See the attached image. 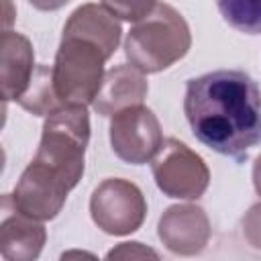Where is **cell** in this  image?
I'll use <instances>...</instances> for the list:
<instances>
[{"label":"cell","instance_id":"5b68a950","mask_svg":"<svg viewBox=\"0 0 261 261\" xmlns=\"http://www.w3.org/2000/svg\"><path fill=\"white\" fill-rule=\"evenodd\" d=\"M157 188L169 198L196 200L210 181V171L204 159L177 139L163 141L151 163Z\"/></svg>","mask_w":261,"mask_h":261},{"label":"cell","instance_id":"ba28073f","mask_svg":"<svg viewBox=\"0 0 261 261\" xmlns=\"http://www.w3.org/2000/svg\"><path fill=\"white\" fill-rule=\"evenodd\" d=\"M69 188L65 181L39 163L31 161L22 171L10 200L20 212L37 220H51L61 212Z\"/></svg>","mask_w":261,"mask_h":261},{"label":"cell","instance_id":"30bf717a","mask_svg":"<svg viewBox=\"0 0 261 261\" xmlns=\"http://www.w3.org/2000/svg\"><path fill=\"white\" fill-rule=\"evenodd\" d=\"M2 210H4V218L0 224V253L4 259L8 261H33L39 257L47 232L45 226L20 212L14 204L12 210H8V202L2 200Z\"/></svg>","mask_w":261,"mask_h":261},{"label":"cell","instance_id":"5bb4252c","mask_svg":"<svg viewBox=\"0 0 261 261\" xmlns=\"http://www.w3.org/2000/svg\"><path fill=\"white\" fill-rule=\"evenodd\" d=\"M24 110L33 112V114H51L53 110L61 108L63 104L59 102L55 88H53V75H51V67H37L33 73V80L27 88V92L16 100Z\"/></svg>","mask_w":261,"mask_h":261},{"label":"cell","instance_id":"2e32d148","mask_svg":"<svg viewBox=\"0 0 261 261\" xmlns=\"http://www.w3.org/2000/svg\"><path fill=\"white\" fill-rule=\"evenodd\" d=\"M102 4L118 18L122 20H141L143 16H147L157 0H102Z\"/></svg>","mask_w":261,"mask_h":261},{"label":"cell","instance_id":"6da1fadb","mask_svg":"<svg viewBox=\"0 0 261 261\" xmlns=\"http://www.w3.org/2000/svg\"><path fill=\"white\" fill-rule=\"evenodd\" d=\"M184 112L208 149L241 159L261 143V90L239 69H216L188 80Z\"/></svg>","mask_w":261,"mask_h":261},{"label":"cell","instance_id":"ffe728a7","mask_svg":"<svg viewBox=\"0 0 261 261\" xmlns=\"http://www.w3.org/2000/svg\"><path fill=\"white\" fill-rule=\"evenodd\" d=\"M253 184H255L257 194L261 196V155L255 159V165H253Z\"/></svg>","mask_w":261,"mask_h":261},{"label":"cell","instance_id":"8fae6325","mask_svg":"<svg viewBox=\"0 0 261 261\" xmlns=\"http://www.w3.org/2000/svg\"><path fill=\"white\" fill-rule=\"evenodd\" d=\"M35 73V53L31 41L16 33L4 31L0 39V82H2V98L18 100Z\"/></svg>","mask_w":261,"mask_h":261},{"label":"cell","instance_id":"4fadbf2b","mask_svg":"<svg viewBox=\"0 0 261 261\" xmlns=\"http://www.w3.org/2000/svg\"><path fill=\"white\" fill-rule=\"evenodd\" d=\"M106 6L84 4L71 12L63 27V37L86 39L100 47L106 59H110L120 43V22Z\"/></svg>","mask_w":261,"mask_h":261},{"label":"cell","instance_id":"3957f363","mask_svg":"<svg viewBox=\"0 0 261 261\" xmlns=\"http://www.w3.org/2000/svg\"><path fill=\"white\" fill-rule=\"evenodd\" d=\"M88 141L90 116L86 106L65 104L47 114L41 143L33 161L55 173L69 186V190H73L84 175V155Z\"/></svg>","mask_w":261,"mask_h":261},{"label":"cell","instance_id":"9a60e30c","mask_svg":"<svg viewBox=\"0 0 261 261\" xmlns=\"http://www.w3.org/2000/svg\"><path fill=\"white\" fill-rule=\"evenodd\" d=\"M222 18L245 35L261 33V0H216Z\"/></svg>","mask_w":261,"mask_h":261},{"label":"cell","instance_id":"277c9868","mask_svg":"<svg viewBox=\"0 0 261 261\" xmlns=\"http://www.w3.org/2000/svg\"><path fill=\"white\" fill-rule=\"evenodd\" d=\"M104 53L98 45L77 39L61 37V45L51 67L53 88L59 102L65 104H92L104 80Z\"/></svg>","mask_w":261,"mask_h":261},{"label":"cell","instance_id":"7c38bea8","mask_svg":"<svg viewBox=\"0 0 261 261\" xmlns=\"http://www.w3.org/2000/svg\"><path fill=\"white\" fill-rule=\"evenodd\" d=\"M149 84L141 69L133 65H116L104 73L102 86L94 98V110L102 116H112L128 106L141 104L147 98Z\"/></svg>","mask_w":261,"mask_h":261},{"label":"cell","instance_id":"7a4b0ae2","mask_svg":"<svg viewBox=\"0 0 261 261\" xmlns=\"http://www.w3.org/2000/svg\"><path fill=\"white\" fill-rule=\"evenodd\" d=\"M192 45L190 27L169 4L157 2L155 8L137 20L124 41V53L133 67L155 73L181 59Z\"/></svg>","mask_w":261,"mask_h":261},{"label":"cell","instance_id":"d6986e66","mask_svg":"<svg viewBox=\"0 0 261 261\" xmlns=\"http://www.w3.org/2000/svg\"><path fill=\"white\" fill-rule=\"evenodd\" d=\"M29 2L39 10H57V8L65 6L69 0H29Z\"/></svg>","mask_w":261,"mask_h":261},{"label":"cell","instance_id":"e0dca14e","mask_svg":"<svg viewBox=\"0 0 261 261\" xmlns=\"http://www.w3.org/2000/svg\"><path fill=\"white\" fill-rule=\"evenodd\" d=\"M243 234L251 247L261 249V202L251 206L243 216Z\"/></svg>","mask_w":261,"mask_h":261},{"label":"cell","instance_id":"52a82bcc","mask_svg":"<svg viewBox=\"0 0 261 261\" xmlns=\"http://www.w3.org/2000/svg\"><path fill=\"white\" fill-rule=\"evenodd\" d=\"M110 145L116 157L122 161L133 165L147 163L159 153L163 145L161 124L149 108L141 104L128 106L112 114Z\"/></svg>","mask_w":261,"mask_h":261},{"label":"cell","instance_id":"8992f818","mask_svg":"<svg viewBox=\"0 0 261 261\" xmlns=\"http://www.w3.org/2000/svg\"><path fill=\"white\" fill-rule=\"evenodd\" d=\"M90 212L98 228L108 234L122 237L135 232L143 224L147 202L133 181L108 177L92 192Z\"/></svg>","mask_w":261,"mask_h":261},{"label":"cell","instance_id":"ac0fdd59","mask_svg":"<svg viewBox=\"0 0 261 261\" xmlns=\"http://www.w3.org/2000/svg\"><path fill=\"white\" fill-rule=\"evenodd\" d=\"M108 259H145V257H153L157 259V253L153 249L143 247L141 243H120L116 249H112L108 255Z\"/></svg>","mask_w":261,"mask_h":261},{"label":"cell","instance_id":"9c48e42d","mask_svg":"<svg viewBox=\"0 0 261 261\" xmlns=\"http://www.w3.org/2000/svg\"><path fill=\"white\" fill-rule=\"evenodd\" d=\"M157 232L169 251L177 255H196L208 245L210 222L200 206L181 204L163 212Z\"/></svg>","mask_w":261,"mask_h":261}]
</instances>
